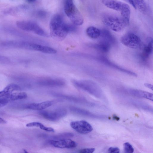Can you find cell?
Instances as JSON below:
<instances>
[{"label": "cell", "mask_w": 153, "mask_h": 153, "mask_svg": "<svg viewBox=\"0 0 153 153\" xmlns=\"http://www.w3.org/2000/svg\"><path fill=\"white\" fill-rule=\"evenodd\" d=\"M17 26L20 29L26 31L32 32L35 33L44 37L47 36V34L38 25L33 22L19 21L17 23Z\"/></svg>", "instance_id": "7"}, {"label": "cell", "mask_w": 153, "mask_h": 153, "mask_svg": "<svg viewBox=\"0 0 153 153\" xmlns=\"http://www.w3.org/2000/svg\"><path fill=\"white\" fill-rule=\"evenodd\" d=\"M144 85L147 88L153 90V85H152L149 83H145L144 84Z\"/></svg>", "instance_id": "30"}, {"label": "cell", "mask_w": 153, "mask_h": 153, "mask_svg": "<svg viewBox=\"0 0 153 153\" xmlns=\"http://www.w3.org/2000/svg\"><path fill=\"white\" fill-rule=\"evenodd\" d=\"M21 46L22 48L39 51L46 53L54 54L57 52L56 50L51 47L28 42H22Z\"/></svg>", "instance_id": "8"}, {"label": "cell", "mask_w": 153, "mask_h": 153, "mask_svg": "<svg viewBox=\"0 0 153 153\" xmlns=\"http://www.w3.org/2000/svg\"><path fill=\"white\" fill-rule=\"evenodd\" d=\"M71 110L75 114L83 116L94 117V115L90 112L83 109L74 107L70 108Z\"/></svg>", "instance_id": "23"}, {"label": "cell", "mask_w": 153, "mask_h": 153, "mask_svg": "<svg viewBox=\"0 0 153 153\" xmlns=\"http://www.w3.org/2000/svg\"><path fill=\"white\" fill-rule=\"evenodd\" d=\"M8 102V100L5 98H0V108L6 105Z\"/></svg>", "instance_id": "27"}, {"label": "cell", "mask_w": 153, "mask_h": 153, "mask_svg": "<svg viewBox=\"0 0 153 153\" xmlns=\"http://www.w3.org/2000/svg\"><path fill=\"white\" fill-rule=\"evenodd\" d=\"M136 9L143 14L147 11V6L145 0H133Z\"/></svg>", "instance_id": "21"}, {"label": "cell", "mask_w": 153, "mask_h": 153, "mask_svg": "<svg viewBox=\"0 0 153 153\" xmlns=\"http://www.w3.org/2000/svg\"><path fill=\"white\" fill-rule=\"evenodd\" d=\"M102 21L105 25L116 32L122 31L129 25L121 16L112 14L104 16Z\"/></svg>", "instance_id": "2"}, {"label": "cell", "mask_w": 153, "mask_h": 153, "mask_svg": "<svg viewBox=\"0 0 153 153\" xmlns=\"http://www.w3.org/2000/svg\"><path fill=\"white\" fill-rule=\"evenodd\" d=\"M26 126L27 127H38L42 130L48 132H54L55 131L52 128L45 126L42 124L38 122H33L27 123Z\"/></svg>", "instance_id": "22"}, {"label": "cell", "mask_w": 153, "mask_h": 153, "mask_svg": "<svg viewBox=\"0 0 153 153\" xmlns=\"http://www.w3.org/2000/svg\"><path fill=\"white\" fill-rule=\"evenodd\" d=\"M7 123V121L4 119L0 117V123L5 124Z\"/></svg>", "instance_id": "31"}, {"label": "cell", "mask_w": 153, "mask_h": 153, "mask_svg": "<svg viewBox=\"0 0 153 153\" xmlns=\"http://www.w3.org/2000/svg\"><path fill=\"white\" fill-rule=\"evenodd\" d=\"M121 42L124 45L131 48L140 49L143 43L140 38L132 33H127L121 38Z\"/></svg>", "instance_id": "6"}, {"label": "cell", "mask_w": 153, "mask_h": 153, "mask_svg": "<svg viewBox=\"0 0 153 153\" xmlns=\"http://www.w3.org/2000/svg\"><path fill=\"white\" fill-rule=\"evenodd\" d=\"M28 2H33L35 1L36 0H26Z\"/></svg>", "instance_id": "32"}, {"label": "cell", "mask_w": 153, "mask_h": 153, "mask_svg": "<svg viewBox=\"0 0 153 153\" xmlns=\"http://www.w3.org/2000/svg\"><path fill=\"white\" fill-rule=\"evenodd\" d=\"M108 151L109 153H119L120 150L117 147H111L108 149Z\"/></svg>", "instance_id": "28"}, {"label": "cell", "mask_w": 153, "mask_h": 153, "mask_svg": "<svg viewBox=\"0 0 153 153\" xmlns=\"http://www.w3.org/2000/svg\"><path fill=\"white\" fill-rule=\"evenodd\" d=\"M129 4L132 6L135 9H136L135 6L134 4V2L133 0H125Z\"/></svg>", "instance_id": "29"}, {"label": "cell", "mask_w": 153, "mask_h": 153, "mask_svg": "<svg viewBox=\"0 0 153 153\" xmlns=\"http://www.w3.org/2000/svg\"><path fill=\"white\" fill-rule=\"evenodd\" d=\"M95 149L94 148H85L79 150V152L81 153H92L94 152Z\"/></svg>", "instance_id": "26"}, {"label": "cell", "mask_w": 153, "mask_h": 153, "mask_svg": "<svg viewBox=\"0 0 153 153\" xmlns=\"http://www.w3.org/2000/svg\"><path fill=\"white\" fill-rule=\"evenodd\" d=\"M52 101H47L39 103H34L27 105L26 108L34 110H42L51 106L53 104Z\"/></svg>", "instance_id": "14"}, {"label": "cell", "mask_w": 153, "mask_h": 153, "mask_svg": "<svg viewBox=\"0 0 153 153\" xmlns=\"http://www.w3.org/2000/svg\"><path fill=\"white\" fill-rule=\"evenodd\" d=\"M70 125L73 129L80 134L89 133L93 130V128L90 124L84 120L72 121Z\"/></svg>", "instance_id": "10"}, {"label": "cell", "mask_w": 153, "mask_h": 153, "mask_svg": "<svg viewBox=\"0 0 153 153\" xmlns=\"http://www.w3.org/2000/svg\"><path fill=\"white\" fill-rule=\"evenodd\" d=\"M67 112L65 109L59 108L53 111H42L39 114L44 118L51 121H56L65 116Z\"/></svg>", "instance_id": "9"}, {"label": "cell", "mask_w": 153, "mask_h": 153, "mask_svg": "<svg viewBox=\"0 0 153 153\" xmlns=\"http://www.w3.org/2000/svg\"><path fill=\"white\" fill-rule=\"evenodd\" d=\"M101 33L100 37L101 40L106 42L111 45L115 42L114 37L108 30L105 29L100 30Z\"/></svg>", "instance_id": "16"}, {"label": "cell", "mask_w": 153, "mask_h": 153, "mask_svg": "<svg viewBox=\"0 0 153 153\" xmlns=\"http://www.w3.org/2000/svg\"><path fill=\"white\" fill-rule=\"evenodd\" d=\"M102 1L107 7L120 12L122 16H127L131 14L130 7L126 3L116 0H102Z\"/></svg>", "instance_id": "4"}, {"label": "cell", "mask_w": 153, "mask_h": 153, "mask_svg": "<svg viewBox=\"0 0 153 153\" xmlns=\"http://www.w3.org/2000/svg\"><path fill=\"white\" fill-rule=\"evenodd\" d=\"M65 13L76 25H80L84 22L83 17L74 5L73 0H64Z\"/></svg>", "instance_id": "3"}, {"label": "cell", "mask_w": 153, "mask_h": 153, "mask_svg": "<svg viewBox=\"0 0 153 153\" xmlns=\"http://www.w3.org/2000/svg\"><path fill=\"white\" fill-rule=\"evenodd\" d=\"M49 26L51 35L59 40L63 39L68 33L75 32L76 30L74 25L65 23L62 17L59 14H56L53 16Z\"/></svg>", "instance_id": "1"}, {"label": "cell", "mask_w": 153, "mask_h": 153, "mask_svg": "<svg viewBox=\"0 0 153 153\" xmlns=\"http://www.w3.org/2000/svg\"><path fill=\"white\" fill-rule=\"evenodd\" d=\"M86 33L90 38L93 39H96L100 37L101 31L99 29L95 27L90 26L86 29Z\"/></svg>", "instance_id": "19"}, {"label": "cell", "mask_w": 153, "mask_h": 153, "mask_svg": "<svg viewBox=\"0 0 153 153\" xmlns=\"http://www.w3.org/2000/svg\"><path fill=\"white\" fill-rule=\"evenodd\" d=\"M27 97V94L24 92H20L11 93L5 96L4 98L7 99L8 100H16L24 99Z\"/></svg>", "instance_id": "20"}, {"label": "cell", "mask_w": 153, "mask_h": 153, "mask_svg": "<svg viewBox=\"0 0 153 153\" xmlns=\"http://www.w3.org/2000/svg\"><path fill=\"white\" fill-rule=\"evenodd\" d=\"M49 143L55 147L62 149H72L77 146L75 142L68 138L52 140L49 141Z\"/></svg>", "instance_id": "11"}, {"label": "cell", "mask_w": 153, "mask_h": 153, "mask_svg": "<svg viewBox=\"0 0 153 153\" xmlns=\"http://www.w3.org/2000/svg\"><path fill=\"white\" fill-rule=\"evenodd\" d=\"M130 93L135 96L139 97H143L153 101V94L149 92L142 91L131 89L130 91Z\"/></svg>", "instance_id": "17"}, {"label": "cell", "mask_w": 153, "mask_h": 153, "mask_svg": "<svg viewBox=\"0 0 153 153\" xmlns=\"http://www.w3.org/2000/svg\"><path fill=\"white\" fill-rule=\"evenodd\" d=\"M38 85L45 87H61L65 84V82L59 79L45 78L39 80Z\"/></svg>", "instance_id": "12"}, {"label": "cell", "mask_w": 153, "mask_h": 153, "mask_svg": "<svg viewBox=\"0 0 153 153\" xmlns=\"http://www.w3.org/2000/svg\"><path fill=\"white\" fill-rule=\"evenodd\" d=\"M124 151L125 153H132L134 151V149L132 145L129 143L126 142L123 145Z\"/></svg>", "instance_id": "25"}, {"label": "cell", "mask_w": 153, "mask_h": 153, "mask_svg": "<svg viewBox=\"0 0 153 153\" xmlns=\"http://www.w3.org/2000/svg\"><path fill=\"white\" fill-rule=\"evenodd\" d=\"M20 87L15 84H10L6 86L4 89L0 91V98H3L15 91L20 90Z\"/></svg>", "instance_id": "15"}, {"label": "cell", "mask_w": 153, "mask_h": 153, "mask_svg": "<svg viewBox=\"0 0 153 153\" xmlns=\"http://www.w3.org/2000/svg\"><path fill=\"white\" fill-rule=\"evenodd\" d=\"M74 85L77 88L84 90L96 96L101 95V91L96 83L89 80H75L72 81Z\"/></svg>", "instance_id": "5"}, {"label": "cell", "mask_w": 153, "mask_h": 153, "mask_svg": "<svg viewBox=\"0 0 153 153\" xmlns=\"http://www.w3.org/2000/svg\"><path fill=\"white\" fill-rule=\"evenodd\" d=\"M73 134L69 132H65L53 136L52 138L53 139H58L63 138L71 137L74 136Z\"/></svg>", "instance_id": "24"}, {"label": "cell", "mask_w": 153, "mask_h": 153, "mask_svg": "<svg viewBox=\"0 0 153 153\" xmlns=\"http://www.w3.org/2000/svg\"><path fill=\"white\" fill-rule=\"evenodd\" d=\"M140 49H142L141 56L143 59L148 58L152 53L153 51V40L152 37H149L146 39V43L143 44Z\"/></svg>", "instance_id": "13"}, {"label": "cell", "mask_w": 153, "mask_h": 153, "mask_svg": "<svg viewBox=\"0 0 153 153\" xmlns=\"http://www.w3.org/2000/svg\"><path fill=\"white\" fill-rule=\"evenodd\" d=\"M111 45L108 43L100 40L99 42L92 45V47L94 49L103 52L108 51Z\"/></svg>", "instance_id": "18"}]
</instances>
